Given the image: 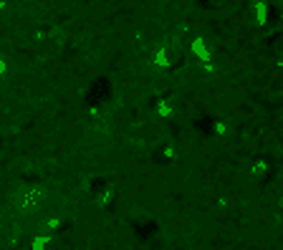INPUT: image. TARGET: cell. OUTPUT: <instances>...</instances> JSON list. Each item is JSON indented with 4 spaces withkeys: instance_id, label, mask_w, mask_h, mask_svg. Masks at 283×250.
<instances>
[{
    "instance_id": "5",
    "label": "cell",
    "mask_w": 283,
    "mask_h": 250,
    "mask_svg": "<svg viewBox=\"0 0 283 250\" xmlns=\"http://www.w3.org/2000/svg\"><path fill=\"white\" fill-rule=\"evenodd\" d=\"M175 111H177V104H175V99H160V104H157V114L160 117H175Z\"/></svg>"
},
{
    "instance_id": "1",
    "label": "cell",
    "mask_w": 283,
    "mask_h": 250,
    "mask_svg": "<svg viewBox=\"0 0 283 250\" xmlns=\"http://www.w3.org/2000/svg\"><path fill=\"white\" fill-rule=\"evenodd\" d=\"M43 200H46V190L38 187V185H23L10 197L13 208L18 210V212H36L43 205Z\"/></svg>"
},
{
    "instance_id": "4",
    "label": "cell",
    "mask_w": 283,
    "mask_h": 250,
    "mask_svg": "<svg viewBox=\"0 0 283 250\" xmlns=\"http://www.w3.org/2000/svg\"><path fill=\"white\" fill-rule=\"evenodd\" d=\"M266 172H268V160H266V157H255V160L250 162V169H248V174H250L253 179H260V177H266Z\"/></svg>"
},
{
    "instance_id": "6",
    "label": "cell",
    "mask_w": 283,
    "mask_h": 250,
    "mask_svg": "<svg viewBox=\"0 0 283 250\" xmlns=\"http://www.w3.org/2000/svg\"><path fill=\"white\" fill-rule=\"evenodd\" d=\"M46 243H48V235H38V238L33 240V250H43Z\"/></svg>"
},
{
    "instance_id": "3",
    "label": "cell",
    "mask_w": 283,
    "mask_h": 250,
    "mask_svg": "<svg viewBox=\"0 0 283 250\" xmlns=\"http://www.w3.org/2000/svg\"><path fill=\"white\" fill-rule=\"evenodd\" d=\"M268 15H271V8L266 0H253V23L255 26H268Z\"/></svg>"
},
{
    "instance_id": "2",
    "label": "cell",
    "mask_w": 283,
    "mask_h": 250,
    "mask_svg": "<svg viewBox=\"0 0 283 250\" xmlns=\"http://www.w3.org/2000/svg\"><path fill=\"white\" fill-rule=\"evenodd\" d=\"M190 53H192L200 63H210V61H212V48H210L207 38H202V36H195V38L190 41Z\"/></svg>"
},
{
    "instance_id": "7",
    "label": "cell",
    "mask_w": 283,
    "mask_h": 250,
    "mask_svg": "<svg viewBox=\"0 0 283 250\" xmlns=\"http://www.w3.org/2000/svg\"><path fill=\"white\" fill-rule=\"evenodd\" d=\"M5 71H8V63H5V58L0 56V76H5Z\"/></svg>"
}]
</instances>
